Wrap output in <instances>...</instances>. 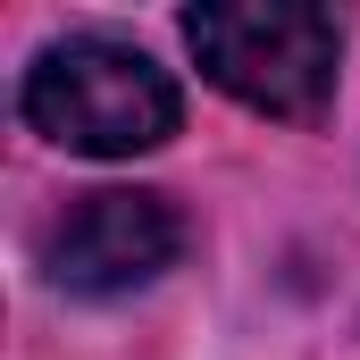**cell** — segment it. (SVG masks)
<instances>
[{
  "mask_svg": "<svg viewBox=\"0 0 360 360\" xmlns=\"http://www.w3.org/2000/svg\"><path fill=\"white\" fill-rule=\"evenodd\" d=\"M25 117L92 160H134L176 134V84L160 59L109 34H68L25 68Z\"/></svg>",
  "mask_w": 360,
  "mask_h": 360,
  "instance_id": "1",
  "label": "cell"
},
{
  "mask_svg": "<svg viewBox=\"0 0 360 360\" xmlns=\"http://www.w3.org/2000/svg\"><path fill=\"white\" fill-rule=\"evenodd\" d=\"M184 252V218L168 210V193H134V184H101L76 193L59 210V226L42 235V269L68 293H126L151 285Z\"/></svg>",
  "mask_w": 360,
  "mask_h": 360,
  "instance_id": "3",
  "label": "cell"
},
{
  "mask_svg": "<svg viewBox=\"0 0 360 360\" xmlns=\"http://www.w3.org/2000/svg\"><path fill=\"white\" fill-rule=\"evenodd\" d=\"M184 42L210 84L260 117H319L335 101V17L302 0H218L184 8Z\"/></svg>",
  "mask_w": 360,
  "mask_h": 360,
  "instance_id": "2",
  "label": "cell"
}]
</instances>
